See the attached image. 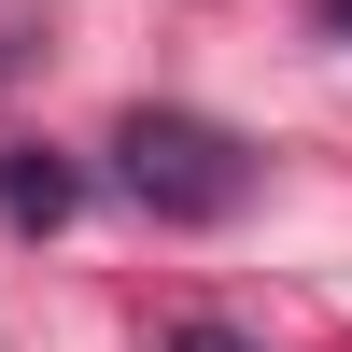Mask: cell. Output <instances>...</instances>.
Masks as SVG:
<instances>
[{"label": "cell", "instance_id": "7a4b0ae2", "mask_svg": "<svg viewBox=\"0 0 352 352\" xmlns=\"http://www.w3.org/2000/svg\"><path fill=\"white\" fill-rule=\"evenodd\" d=\"M71 197H85V169L71 155H43V141H0V226H71Z\"/></svg>", "mask_w": 352, "mask_h": 352}, {"label": "cell", "instance_id": "5b68a950", "mask_svg": "<svg viewBox=\"0 0 352 352\" xmlns=\"http://www.w3.org/2000/svg\"><path fill=\"white\" fill-rule=\"evenodd\" d=\"M324 28H338V43H352V0H324Z\"/></svg>", "mask_w": 352, "mask_h": 352}, {"label": "cell", "instance_id": "6da1fadb", "mask_svg": "<svg viewBox=\"0 0 352 352\" xmlns=\"http://www.w3.org/2000/svg\"><path fill=\"white\" fill-rule=\"evenodd\" d=\"M113 184L155 226H226V212H254V141L212 127V113H127L113 127Z\"/></svg>", "mask_w": 352, "mask_h": 352}, {"label": "cell", "instance_id": "3957f363", "mask_svg": "<svg viewBox=\"0 0 352 352\" xmlns=\"http://www.w3.org/2000/svg\"><path fill=\"white\" fill-rule=\"evenodd\" d=\"M155 352H268V338H240V324H212V310H197V324H169Z\"/></svg>", "mask_w": 352, "mask_h": 352}, {"label": "cell", "instance_id": "277c9868", "mask_svg": "<svg viewBox=\"0 0 352 352\" xmlns=\"http://www.w3.org/2000/svg\"><path fill=\"white\" fill-rule=\"evenodd\" d=\"M14 71H28V43H14V28H0V85H14Z\"/></svg>", "mask_w": 352, "mask_h": 352}]
</instances>
